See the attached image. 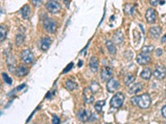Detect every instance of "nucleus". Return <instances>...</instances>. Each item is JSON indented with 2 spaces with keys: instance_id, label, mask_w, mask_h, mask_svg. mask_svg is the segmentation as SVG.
I'll list each match as a JSON object with an SVG mask.
<instances>
[{
  "instance_id": "7ed1b4c3",
  "label": "nucleus",
  "mask_w": 166,
  "mask_h": 124,
  "mask_svg": "<svg viewBox=\"0 0 166 124\" xmlns=\"http://www.w3.org/2000/svg\"><path fill=\"white\" fill-rule=\"evenodd\" d=\"M46 7L47 11L51 13H57L61 10V4L55 0H52L46 3Z\"/></svg>"
},
{
  "instance_id": "4be33fe9",
  "label": "nucleus",
  "mask_w": 166,
  "mask_h": 124,
  "mask_svg": "<svg viewBox=\"0 0 166 124\" xmlns=\"http://www.w3.org/2000/svg\"><path fill=\"white\" fill-rule=\"evenodd\" d=\"M106 47H107L109 52L111 53V54L114 55V54L116 53V48H115V46L114 45V43H113L111 41H110V40H107V41H106Z\"/></svg>"
},
{
  "instance_id": "cd10ccee",
  "label": "nucleus",
  "mask_w": 166,
  "mask_h": 124,
  "mask_svg": "<svg viewBox=\"0 0 166 124\" xmlns=\"http://www.w3.org/2000/svg\"><path fill=\"white\" fill-rule=\"evenodd\" d=\"M153 50H154V46H143V48L141 49L142 52L149 53V54L151 51H153Z\"/></svg>"
},
{
  "instance_id": "f257e3e1",
  "label": "nucleus",
  "mask_w": 166,
  "mask_h": 124,
  "mask_svg": "<svg viewBox=\"0 0 166 124\" xmlns=\"http://www.w3.org/2000/svg\"><path fill=\"white\" fill-rule=\"evenodd\" d=\"M130 102L134 105H137L140 108L146 109L151 104V98L148 94H143L139 96H135L130 99Z\"/></svg>"
},
{
  "instance_id": "423d86ee",
  "label": "nucleus",
  "mask_w": 166,
  "mask_h": 124,
  "mask_svg": "<svg viewBox=\"0 0 166 124\" xmlns=\"http://www.w3.org/2000/svg\"><path fill=\"white\" fill-rule=\"evenodd\" d=\"M120 87L119 81L115 79L111 78L106 84V89L110 93H115Z\"/></svg>"
},
{
  "instance_id": "6ab92c4d",
  "label": "nucleus",
  "mask_w": 166,
  "mask_h": 124,
  "mask_svg": "<svg viewBox=\"0 0 166 124\" xmlns=\"http://www.w3.org/2000/svg\"><path fill=\"white\" fill-rule=\"evenodd\" d=\"M123 39H124V37H123V33L121 31H118V32L115 33L113 36V40L116 44H120L123 41Z\"/></svg>"
},
{
  "instance_id": "0eeeda50",
  "label": "nucleus",
  "mask_w": 166,
  "mask_h": 124,
  "mask_svg": "<svg viewBox=\"0 0 166 124\" xmlns=\"http://www.w3.org/2000/svg\"><path fill=\"white\" fill-rule=\"evenodd\" d=\"M94 92L90 87L86 88L83 90V98L86 104H92L94 101Z\"/></svg>"
},
{
  "instance_id": "473e14b6",
  "label": "nucleus",
  "mask_w": 166,
  "mask_h": 124,
  "mask_svg": "<svg viewBox=\"0 0 166 124\" xmlns=\"http://www.w3.org/2000/svg\"><path fill=\"white\" fill-rule=\"evenodd\" d=\"M72 65H73V63H71L70 65H67V68H66V69H65V70H64V73H66V72L68 71L69 70H71V69H72Z\"/></svg>"
},
{
  "instance_id": "f03ea898",
  "label": "nucleus",
  "mask_w": 166,
  "mask_h": 124,
  "mask_svg": "<svg viewBox=\"0 0 166 124\" xmlns=\"http://www.w3.org/2000/svg\"><path fill=\"white\" fill-rule=\"evenodd\" d=\"M124 100H125V95L121 92H118L111 98L110 101V104L114 108H119L123 104Z\"/></svg>"
},
{
  "instance_id": "c756f323",
  "label": "nucleus",
  "mask_w": 166,
  "mask_h": 124,
  "mask_svg": "<svg viewBox=\"0 0 166 124\" xmlns=\"http://www.w3.org/2000/svg\"><path fill=\"white\" fill-rule=\"evenodd\" d=\"M150 3L152 5V6H157L159 3H160V0H151L150 2Z\"/></svg>"
},
{
  "instance_id": "a211bd4d",
  "label": "nucleus",
  "mask_w": 166,
  "mask_h": 124,
  "mask_svg": "<svg viewBox=\"0 0 166 124\" xmlns=\"http://www.w3.org/2000/svg\"><path fill=\"white\" fill-rule=\"evenodd\" d=\"M143 89V85L141 83H136L135 85H133L130 89H129V94H135L136 93H138L139 91H140L141 89Z\"/></svg>"
},
{
  "instance_id": "9d476101",
  "label": "nucleus",
  "mask_w": 166,
  "mask_h": 124,
  "mask_svg": "<svg viewBox=\"0 0 166 124\" xmlns=\"http://www.w3.org/2000/svg\"><path fill=\"white\" fill-rule=\"evenodd\" d=\"M156 18H157V13L154 8L147 9L146 13V18L149 23H154L156 21Z\"/></svg>"
},
{
  "instance_id": "4468645a",
  "label": "nucleus",
  "mask_w": 166,
  "mask_h": 124,
  "mask_svg": "<svg viewBox=\"0 0 166 124\" xmlns=\"http://www.w3.org/2000/svg\"><path fill=\"white\" fill-rule=\"evenodd\" d=\"M150 34L154 39H157L159 38L160 34H161V28L159 26H152L150 29Z\"/></svg>"
},
{
  "instance_id": "a878e982",
  "label": "nucleus",
  "mask_w": 166,
  "mask_h": 124,
  "mask_svg": "<svg viewBox=\"0 0 166 124\" xmlns=\"http://www.w3.org/2000/svg\"><path fill=\"white\" fill-rule=\"evenodd\" d=\"M2 76H3V79L4 80L5 83H7L8 85H12V83H13L12 79L8 75V74H6V73H2Z\"/></svg>"
},
{
  "instance_id": "bb28decb",
  "label": "nucleus",
  "mask_w": 166,
  "mask_h": 124,
  "mask_svg": "<svg viewBox=\"0 0 166 124\" xmlns=\"http://www.w3.org/2000/svg\"><path fill=\"white\" fill-rule=\"evenodd\" d=\"M23 42H24V36L22 35V34H18L16 37V44L19 46V45H21Z\"/></svg>"
},
{
  "instance_id": "f704fd0d",
  "label": "nucleus",
  "mask_w": 166,
  "mask_h": 124,
  "mask_svg": "<svg viewBox=\"0 0 166 124\" xmlns=\"http://www.w3.org/2000/svg\"><path fill=\"white\" fill-rule=\"evenodd\" d=\"M165 39H166V36H165V37H164V38H162V39H161V42H162V43H164V42L165 41Z\"/></svg>"
},
{
  "instance_id": "f8f14e48",
  "label": "nucleus",
  "mask_w": 166,
  "mask_h": 124,
  "mask_svg": "<svg viewBox=\"0 0 166 124\" xmlns=\"http://www.w3.org/2000/svg\"><path fill=\"white\" fill-rule=\"evenodd\" d=\"M91 112H89L86 109H81L77 112V117L82 122H87L91 118Z\"/></svg>"
},
{
  "instance_id": "412c9836",
  "label": "nucleus",
  "mask_w": 166,
  "mask_h": 124,
  "mask_svg": "<svg viewBox=\"0 0 166 124\" xmlns=\"http://www.w3.org/2000/svg\"><path fill=\"white\" fill-rule=\"evenodd\" d=\"M151 75H152V73L150 68H145L140 74V77L144 79H150Z\"/></svg>"
},
{
  "instance_id": "1a4fd4ad",
  "label": "nucleus",
  "mask_w": 166,
  "mask_h": 124,
  "mask_svg": "<svg viewBox=\"0 0 166 124\" xmlns=\"http://www.w3.org/2000/svg\"><path fill=\"white\" fill-rule=\"evenodd\" d=\"M21 59L25 64H30L33 60V54L30 50H24L21 54Z\"/></svg>"
},
{
  "instance_id": "20e7f679",
  "label": "nucleus",
  "mask_w": 166,
  "mask_h": 124,
  "mask_svg": "<svg viewBox=\"0 0 166 124\" xmlns=\"http://www.w3.org/2000/svg\"><path fill=\"white\" fill-rule=\"evenodd\" d=\"M150 60H151V57L149 53L141 52L136 56V60L138 64L140 65H146L149 64L150 62Z\"/></svg>"
},
{
  "instance_id": "aec40b11",
  "label": "nucleus",
  "mask_w": 166,
  "mask_h": 124,
  "mask_svg": "<svg viewBox=\"0 0 166 124\" xmlns=\"http://www.w3.org/2000/svg\"><path fill=\"white\" fill-rule=\"evenodd\" d=\"M65 87H66V89L67 90L72 91V90H74V89H77L78 85H77V83H75L74 81H72V80L68 79V80H66V84H65Z\"/></svg>"
},
{
  "instance_id": "2f4dec72",
  "label": "nucleus",
  "mask_w": 166,
  "mask_h": 124,
  "mask_svg": "<svg viewBox=\"0 0 166 124\" xmlns=\"http://www.w3.org/2000/svg\"><path fill=\"white\" fill-rule=\"evenodd\" d=\"M162 54H163V51H162L161 49H157V50H156V54H155V55H156L157 56H160Z\"/></svg>"
},
{
  "instance_id": "39448f33",
  "label": "nucleus",
  "mask_w": 166,
  "mask_h": 124,
  "mask_svg": "<svg viewBox=\"0 0 166 124\" xmlns=\"http://www.w3.org/2000/svg\"><path fill=\"white\" fill-rule=\"evenodd\" d=\"M43 26H44V29L46 30L47 33H53L56 30V22L53 19H50V18H46L43 22Z\"/></svg>"
},
{
  "instance_id": "f3484780",
  "label": "nucleus",
  "mask_w": 166,
  "mask_h": 124,
  "mask_svg": "<svg viewBox=\"0 0 166 124\" xmlns=\"http://www.w3.org/2000/svg\"><path fill=\"white\" fill-rule=\"evenodd\" d=\"M20 12H21V14H22V17H23L24 19H27V18L30 17L31 9H30L29 6H28L27 4H26V5H24V6L21 8Z\"/></svg>"
},
{
  "instance_id": "b1692460",
  "label": "nucleus",
  "mask_w": 166,
  "mask_h": 124,
  "mask_svg": "<svg viewBox=\"0 0 166 124\" xmlns=\"http://www.w3.org/2000/svg\"><path fill=\"white\" fill-rule=\"evenodd\" d=\"M7 36V27L5 26L1 25L0 26V40L1 42L3 41V40L5 39Z\"/></svg>"
},
{
  "instance_id": "9b49d317",
  "label": "nucleus",
  "mask_w": 166,
  "mask_h": 124,
  "mask_svg": "<svg viewBox=\"0 0 166 124\" xmlns=\"http://www.w3.org/2000/svg\"><path fill=\"white\" fill-rule=\"evenodd\" d=\"M112 70L110 67H105L104 69H102V70L100 72V78L104 81H106V80L109 81L112 77Z\"/></svg>"
},
{
  "instance_id": "c85d7f7f",
  "label": "nucleus",
  "mask_w": 166,
  "mask_h": 124,
  "mask_svg": "<svg viewBox=\"0 0 166 124\" xmlns=\"http://www.w3.org/2000/svg\"><path fill=\"white\" fill-rule=\"evenodd\" d=\"M53 124H60L61 123V121H60V118L56 116V115H53Z\"/></svg>"
},
{
  "instance_id": "7c9ffc66",
  "label": "nucleus",
  "mask_w": 166,
  "mask_h": 124,
  "mask_svg": "<svg viewBox=\"0 0 166 124\" xmlns=\"http://www.w3.org/2000/svg\"><path fill=\"white\" fill-rule=\"evenodd\" d=\"M161 114L165 118H166V105L161 108Z\"/></svg>"
},
{
  "instance_id": "ddd939ff",
  "label": "nucleus",
  "mask_w": 166,
  "mask_h": 124,
  "mask_svg": "<svg viewBox=\"0 0 166 124\" xmlns=\"http://www.w3.org/2000/svg\"><path fill=\"white\" fill-rule=\"evenodd\" d=\"M90 69L92 70V72H96L98 70V68H99V62H98V60L96 56H92L91 57L90 59Z\"/></svg>"
},
{
  "instance_id": "6e6552de",
  "label": "nucleus",
  "mask_w": 166,
  "mask_h": 124,
  "mask_svg": "<svg viewBox=\"0 0 166 124\" xmlns=\"http://www.w3.org/2000/svg\"><path fill=\"white\" fill-rule=\"evenodd\" d=\"M154 76L158 79H162L165 78L166 76V68L164 65H158L154 71Z\"/></svg>"
},
{
  "instance_id": "393cba45",
  "label": "nucleus",
  "mask_w": 166,
  "mask_h": 124,
  "mask_svg": "<svg viewBox=\"0 0 166 124\" xmlns=\"http://www.w3.org/2000/svg\"><path fill=\"white\" fill-rule=\"evenodd\" d=\"M106 104V101L105 100H100V101H97L96 104H95V109L96 110V112H100L101 110H102V108L103 106Z\"/></svg>"
},
{
  "instance_id": "c9c22d12",
  "label": "nucleus",
  "mask_w": 166,
  "mask_h": 124,
  "mask_svg": "<svg viewBox=\"0 0 166 124\" xmlns=\"http://www.w3.org/2000/svg\"><path fill=\"white\" fill-rule=\"evenodd\" d=\"M105 124H112V123H105Z\"/></svg>"
},
{
  "instance_id": "2eb2a0df",
  "label": "nucleus",
  "mask_w": 166,
  "mask_h": 124,
  "mask_svg": "<svg viewBox=\"0 0 166 124\" xmlns=\"http://www.w3.org/2000/svg\"><path fill=\"white\" fill-rule=\"evenodd\" d=\"M51 43H52V40L50 37H44L41 41V49L45 51L50 47Z\"/></svg>"
},
{
  "instance_id": "5701e85b",
  "label": "nucleus",
  "mask_w": 166,
  "mask_h": 124,
  "mask_svg": "<svg viewBox=\"0 0 166 124\" xmlns=\"http://www.w3.org/2000/svg\"><path fill=\"white\" fill-rule=\"evenodd\" d=\"M135 77L133 75H131V74H127L126 76H125V78H124V82H125V84H126V85H130L135 81Z\"/></svg>"
},
{
  "instance_id": "dca6fc26",
  "label": "nucleus",
  "mask_w": 166,
  "mask_h": 124,
  "mask_svg": "<svg viewBox=\"0 0 166 124\" xmlns=\"http://www.w3.org/2000/svg\"><path fill=\"white\" fill-rule=\"evenodd\" d=\"M16 75L17 76H18V77H23V76H25L26 75H27V73H28V70H27V68L25 67V66H23V65H20L19 67H18L17 69H16Z\"/></svg>"
},
{
  "instance_id": "72a5a7b5",
  "label": "nucleus",
  "mask_w": 166,
  "mask_h": 124,
  "mask_svg": "<svg viewBox=\"0 0 166 124\" xmlns=\"http://www.w3.org/2000/svg\"><path fill=\"white\" fill-rule=\"evenodd\" d=\"M32 3H34V4H38V3H41V1H36V0H33V1H32Z\"/></svg>"
}]
</instances>
